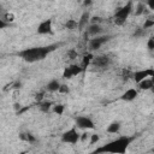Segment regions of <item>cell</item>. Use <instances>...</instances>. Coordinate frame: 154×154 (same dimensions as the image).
Listing matches in <instances>:
<instances>
[{
	"label": "cell",
	"mask_w": 154,
	"mask_h": 154,
	"mask_svg": "<svg viewBox=\"0 0 154 154\" xmlns=\"http://www.w3.org/2000/svg\"><path fill=\"white\" fill-rule=\"evenodd\" d=\"M61 43H52L48 46H40V47H30L25 48L17 53L19 58H22L26 63H35L38 60H43L49 53L54 52L57 48H59Z\"/></svg>",
	"instance_id": "cell-1"
},
{
	"label": "cell",
	"mask_w": 154,
	"mask_h": 154,
	"mask_svg": "<svg viewBox=\"0 0 154 154\" xmlns=\"http://www.w3.org/2000/svg\"><path fill=\"white\" fill-rule=\"evenodd\" d=\"M135 140V136H120L107 144L97 148L94 150V153H114V154H124L131 142Z\"/></svg>",
	"instance_id": "cell-2"
},
{
	"label": "cell",
	"mask_w": 154,
	"mask_h": 154,
	"mask_svg": "<svg viewBox=\"0 0 154 154\" xmlns=\"http://www.w3.org/2000/svg\"><path fill=\"white\" fill-rule=\"evenodd\" d=\"M132 11V2L128 1L124 6H122L120 8H118L114 13V23L117 25H123L125 23V20L128 19L129 14Z\"/></svg>",
	"instance_id": "cell-3"
},
{
	"label": "cell",
	"mask_w": 154,
	"mask_h": 154,
	"mask_svg": "<svg viewBox=\"0 0 154 154\" xmlns=\"http://www.w3.org/2000/svg\"><path fill=\"white\" fill-rule=\"evenodd\" d=\"M79 140H81V135L78 134L76 128H71V129L66 130L65 132H63V135H61V142H64V143L76 144Z\"/></svg>",
	"instance_id": "cell-4"
},
{
	"label": "cell",
	"mask_w": 154,
	"mask_h": 154,
	"mask_svg": "<svg viewBox=\"0 0 154 154\" xmlns=\"http://www.w3.org/2000/svg\"><path fill=\"white\" fill-rule=\"evenodd\" d=\"M112 38V36L111 35H102V36H95L94 38H91V40H89L88 41V48H89V51H97L103 43H106V42H108L109 40Z\"/></svg>",
	"instance_id": "cell-5"
},
{
	"label": "cell",
	"mask_w": 154,
	"mask_h": 154,
	"mask_svg": "<svg viewBox=\"0 0 154 154\" xmlns=\"http://www.w3.org/2000/svg\"><path fill=\"white\" fill-rule=\"evenodd\" d=\"M75 123H76V126L79 128V129H94L95 128V124L94 122L91 120V118L89 117H85V116H78L75 118Z\"/></svg>",
	"instance_id": "cell-6"
},
{
	"label": "cell",
	"mask_w": 154,
	"mask_h": 154,
	"mask_svg": "<svg viewBox=\"0 0 154 154\" xmlns=\"http://www.w3.org/2000/svg\"><path fill=\"white\" fill-rule=\"evenodd\" d=\"M36 32H37L38 35H52V34H53L52 19H51V18H48V19L42 20V22L38 24Z\"/></svg>",
	"instance_id": "cell-7"
},
{
	"label": "cell",
	"mask_w": 154,
	"mask_h": 154,
	"mask_svg": "<svg viewBox=\"0 0 154 154\" xmlns=\"http://www.w3.org/2000/svg\"><path fill=\"white\" fill-rule=\"evenodd\" d=\"M154 76V69H144V70H137L132 73V78L136 83H140L141 81Z\"/></svg>",
	"instance_id": "cell-8"
},
{
	"label": "cell",
	"mask_w": 154,
	"mask_h": 154,
	"mask_svg": "<svg viewBox=\"0 0 154 154\" xmlns=\"http://www.w3.org/2000/svg\"><path fill=\"white\" fill-rule=\"evenodd\" d=\"M111 64V58L108 55H97L91 60V65L97 69H105Z\"/></svg>",
	"instance_id": "cell-9"
},
{
	"label": "cell",
	"mask_w": 154,
	"mask_h": 154,
	"mask_svg": "<svg viewBox=\"0 0 154 154\" xmlns=\"http://www.w3.org/2000/svg\"><path fill=\"white\" fill-rule=\"evenodd\" d=\"M137 96H138V91H137L136 89H134V88H130V89H128L125 93L122 94L120 100H123V101H132V100H135Z\"/></svg>",
	"instance_id": "cell-10"
},
{
	"label": "cell",
	"mask_w": 154,
	"mask_h": 154,
	"mask_svg": "<svg viewBox=\"0 0 154 154\" xmlns=\"http://www.w3.org/2000/svg\"><path fill=\"white\" fill-rule=\"evenodd\" d=\"M88 34L91 36H99V34L102 32V28L100 26V24H90L87 29Z\"/></svg>",
	"instance_id": "cell-11"
},
{
	"label": "cell",
	"mask_w": 154,
	"mask_h": 154,
	"mask_svg": "<svg viewBox=\"0 0 154 154\" xmlns=\"http://www.w3.org/2000/svg\"><path fill=\"white\" fill-rule=\"evenodd\" d=\"M60 82L58 81V79H52V81H49L48 83H47V85H46V90H48V91H58L59 90V88H60Z\"/></svg>",
	"instance_id": "cell-12"
},
{
	"label": "cell",
	"mask_w": 154,
	"mask_h": 154,
	"mask_svg": "<svg viewBox=\"0 0 154 154\" xmlns=\"http://www.w3.org/2000/svg\"><path fill=\"white\" fill-rule=\"evenodd\" d=\"M89 18H90L89 12H84V13L81 16V18H79V20H78V29H79V30H82V29H84V28H85L87 23L90 20Z\"/></svg>",
	"instance_id": "cell-13"
},
{
	"label": "cell",
	"mask_w": 154,
	"mask_h": 154,
	"mask_svg": "<svg viewBox=\"0 0 154 154\" xmlns=\"http://www.w3.org/2000/svg\"><path fill=\"white\" fill-rule=\"evenodd\" d=\"M137 84H138V88L142 89V90H150V88L154 85L150 78H146V79L141 81V82L137 83Z\"/></svg>",
	"instance_id": "cell-14"
},
{
	"label": "cell",
	"mask_w": 154,
	"mask_h": 154,
	"mask_svg": "<svg viewBox=\"0 0 154 154\" xmlns=\"http://www.w3.org/2000/svg\"><path fill=\"white\" fill-rule=\"evenodd\" d=\"M120 123L119 122H112L108 126H107V132L108 134H118L119 132V130H120Z\"/></svg>",
	"instance_id": "cell-15"
},
{
	"label": "cell",
	"mask_w": 154,
	"mask_h": 154,
	"mask_svg": "<svg viewBox=\"0 0 154 154\" xmlns=\"http://www.w3.org/2000/svg\"><path fill=\"white\" fill-rule=\"evenodd\" d=\"M51 107H52V102L51 101H41L40 105H38L40 111L43 112V113H48L51 111Z\"/></svg>",
	"instance_id": "cell-16"
},
{
	"label": "cell",
	"mask_w": 154,
	"mask_h": 154,
	"mask_svg": "<svg viewBox=\"0 0 154 154\" xmlns=\"http://www.w3.org/2000/svg\"><path fill=\"white\" fill-rule=\"evenodd\" d=\"M93 58H94V55H93L91 53H88V54H85V55L83 57L82 67H83V69H87V66H88L89 64H91V60H93Z\"/></svg>",
	"instance_id": "cell-17"
},
{
	"label": "cell",
	"mask_w": 154,
	"mask_h": 154,
	"mask_svg": "<svg viewBox=\"0 0 154 154\" xmlns=\"http://www.w3.org/2000/svg\"><path fill=\"white\" fill-rule=\"evenodd\" d=\"M19 138L23 140V141H26V142H29V143H34V142L36 141L35 136L31 135V134H19Z\"/></svg>",
	"instance_id": "cell-18"
},
{
	"label": "cell",
	"mask_w": 154,
	"mask_h": 154,
	"mask_svg": "<svg viewBox=\"0 0 154 154\" xmlns=\"http://www.w3.org/2000/svg\"><path fill=\"white\" fill-rule=\"evenodd\" d=\"M65 28L69 30H75L76 28H78V22L75 19H67V22L65 23Z\"/></svg>",
	"instance_id": "cell-19"
},
{
	"label": "cell",
	"mask_w": 154,
	"mask_h": 154,
	"mask_svg": "<svg viewBox=\"0 0 154 154\" xmlns=\"http://www.w3.org/2000/svg\"><path fill=\"white\" fill-rule=\"evenodd\" d=\"M64 109H65L64 105H55V106H53V112L55 114H58V116H61L64 113Z\"/></svg>",
	"instance_id": "cell-20"
},
{
	"label": "cell",
	"mask_w": 154,
	"mask_h": 154,
	"mask_svg": "<svg viewBox=\"0 0 154 154\" xmlns=\"http://www.w3.org/2000/svg\"><path fill=\"white\" fill-rule=\"evenodd\" d=\"M63 77H64V78H66V79H70V78H72V77H73V73H72V71H71L70 66L65 67V70H64V72H63Z\"/></svg>",
	"instance_id": "cell-21"
},
{
	"label": "cell",
	"mask_w": 154,
	"mask_h": 154,
	"mask_svg": "<svg viewBox=\"0 0 154 154\" xmlns=\"http://www.w3.org/2000/svg\"><path fill=\"white\" fill-rule=\"evenodd\" d=\"M144 10H146V8H144V5L140 2V4L137 5V8H136V11H135V14H136V16H140V14L144 13Z\"/></svg>",
	"instance_id": "cell-22"
},
{
	"label": "cell",
	"mask_w": 154,
	"mask_h": 154,
	"mask_svg": "<svg viewBox=\"0 0 154 154\" xmlns=\"http://www.w3.org/2000/svg\"><path fill=\"white\" fill-rule=\"evenodd\" d=\"M66 57L69 59H76L77 58V52L75 49H69L67 53H66Z\"/></svg>",
	"instance_id": "cell-23"
},
{
	"label": "cell",
	"mask_w": 154,
	"mask_h": 154,
	"mask_svg": "<svg viewBox=\"0 0 154 154\" xmlns=\"http://www.w3.org/2000/svg\"><path fill=\"white\" fill-rule=\"evenodd\" d=\"M99 140H100V136H99L97 134H93V135H90V141H89V143H90V144H95V143L99 142Z\"/></svg>",
	"instance_id": "cell-24"
},
{
	"label": "cell",
	"mask_w": 154,
	"mask_h": 154,
	"mask_svg": "<svg viewBox=\"0 0 154 154\" xmlns=\"http://www.w3.org/2000/svg\"><path fill=\"white\" fill-rule=\"evenodd\" d=\"M152 26H154V19H146V22L143 24V29L146 30V29H149Z\"/></svg>",
	"instance_id": "cell-25"
},
{
	"label": "cell",
	"mask_w": 154,
	"mask_h": 154,
	"mask_svg": "<svg viewBox=\"0 0 154 154\" xmlns=\"http://www.w3.org/2000/svg\"><path fill=\"white\" fill-rule=\"evenodd\" d=\"M58 91H59V93H63V94H67V93L70 91V89H69V87H67L66 84H61Z\"/></svg>",
	"instance_id": "cell-26"
},
{
	"label": "cell",
	"mask_w": 154,
	"mask_h": 154,
	"mask_svg": "<svg viewBox=\"0 0 154 154\" xmlns=\"http://www.w3.org/2000/svg\"><path fill=\"white\" fill-rule=\"evenodd\" d=\"M147 47H148V49H150V51L154 49V37H150V38L148 40V42H147Z\"/></svg>",
	"instance_id": "cell-27"
},
{
	"label": "cell",
	"mask_w": 154,
	"mask_h": 154,
	"mask_svg": "<svg viewBox=\"0 0 154 154\" xmlns=\"http://www.w3.org/2000/svg\"><path fill=\"white\" fill-rule=\"evenodd\" d=\"M43 96H45V93H43V91H40V93H37V94L35 95V99H36V101L41 102L42 99H43Z\"/></svg>",
	"instance_id": "cell-28"
},
{
	"label": "cell",
	"mask_w": 154,
	"mask_h": 154,
	"mask_svg": "<svg viewBox=\"0 0 154 154\" xmlns=\"http://www.w3.org/2000/svg\"><path fill=\"white\" fill-rule=\"evenodd\" d=\"M6 26H10V23H6V20L0 19V29H5Z\"/></svg>",
	"instance_id": "cell-29"
},
{
	"label": "cell",
	"mask_w": 154,
	"mask_h": 154,
	"mask_svg": "<svg viewBox=\"0 0 154 154\" xmlns=\"http://www.w3.org/2000/svg\"><path fill=\"white\" fill-rule=\"evenodd\" d=\"M89 136H90L89 134H87V132H83V134L81 135V140H79V141H82V142H85V141L89 138Z\"/></svg>",
	"instance_id": "cell-30"
},
{
	"label": "cell",
	"mask_w": 154,
	"mask_h": 154,
	"mask_svg": "<svg viewBox=\"0 0 154 154\" xmlns=\"http://www.w3.org/2000/svg\"><path fill=\"white\" fill-rule=\"evenodd\" d=\"M143 30H144L143 28H142V29H137V30L134 32V36H135V37H137V36H142V35H143Z\"/></svg>",
	"instance_id": "cell-31"
},
{
	"label": "cell",
	"mask_w": 154,
	"mask_h": 154,
	"mask_svg": "<svg viewBox=\"0 0 154 154\" xmlns=\"http://www.w3.org/2000/svg\"><path fill=\"white\" fill-rule=\"evenodd\" d=\"M146 2H147V5H148V7H149L152 11H154V0H146Z\"/></svg>",
	"instance_id": "cell-32"
},
{
	"label": "cell",
	"mask_w": 154,
	"mask_h": 154,
	"mask_svg": "<svg viewBox=\"0 0 154 154\" xmlns=\"http://www.w3.org/2000/svg\"><path fill=\"white\" fill-rule=\"evenodd\" d=\"M90 20H91V24H99V22L101 20V18H100V17H96V16H95V17H93V18H91Z\"/></svg>",
	"instance_id": "cell-33"
},
{
	"label": "cell",
	"mask_w": 154,
	"mask_h": 154,
	"mask_svg": "<svg viewBox=\"0 0 154 154\" xmlns=\"http://www.w3.org/2000/svg\"><path fill=\"white\" fill-rule=\"evenodd\" d=\"M20 87H22V83H20V82H16V83L13 84V88H14V89H19Z\"/></svg>",
	"instance_id": "cell-34"
},
{
	"label": "cell",
	"mask_w": 154,
	"mask_h": 154,
	"mask_svg": "<svg viewBox=\"0 0 154 154\" xmlns=\"http://www.w3.org/2000/svg\"><path fill=\"white\" fill-rule=\"evenodd\" d=\"M90 4H91V0H84V1H83V5H84V6H89Z\"/></svg>",
	"instance_id": "cell-35"
},
{
	"label": "cell",
	"mask_w": 154,
	"mask_h": 154,
	"mask_svg": "<svg viewBox=\"0 0 154 154\" xmlns=\"http://www.w3.org/2000/svg\"><path fill=\"white\" fill-rule=\"evenodd\" d=\"M14 108H16V109H18V108L20 109V105H18V103H16V105H14Z\"/></svg>",
	"instance_id": "cell-36"
},
{
	"label": "cell",
	"mask_w": 154,
	"mask_h": 154,
	"mask_svg": "<svg viewBox=\"0 0 154 154\" xmlns=\"http://www.w3.org/2000/svg\"><path fill=\"white\" fill-rule=\"evenodd\" d=\"M150 79H152V82H153V84H154V76H152V77H150Z\"/></svg>",
	"instance_id": "cell-37"
}]
</instances>
